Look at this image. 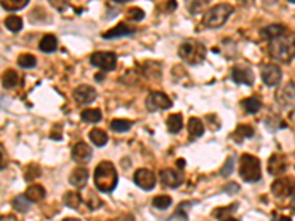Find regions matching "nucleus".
<instances>
[{
    "label": "nucleus",
    "instance_id": "f257e3e1",
    "mask_svg": "<svg viewBox=\"0 0 295 221\" xmlns=\"http://www.w3.org/2000/svg\"><path fill=\"white\" fill-rule=\"evenodd\" d=\"M117 183H118V174L115 171V167L108 161L100 162L95 170V186H96V189L103 192V194H111L117 187Z\"/></svg>",
    "mask_w": 295,
    "mask_h": 221
},
{
    "label": "nucleus",
    "instance_id": "f03ea898",
    "mask_svg": "<svg viewBox=\"0 0 295 221\" xmlns=\"http://www.w3.org/2000/svg\"><path fill=\"white\" fill-rule=\"evenodd\" d=\"M207 55L205 46L198 40H184L179 47V56L183 62L189 65H199Z\"/></svg>",
    "mask_w": 295,
    "mask_h": 221
},
{
    "label": "nucleus",
    "instance_id": "7ed1b4c3",
    "mask_svg": "<svg viewBox=\"0 0 295 221\" xmlns=\"http://www.w3.org/2000/svg\"><path fill=\"white\" fill-rule=\"evenodd\" d=\"M269 52L273 59L282 64H289L294 59V40L288 37H279L269 44Z\"/></svg>",
    "mask_w": 295,
    "mask_h": 221
},
{
    "label": "nucleus",
    "instance_id": "20e7f679",
    "mask_svg": "<svg viewBox=\"0 0 295 221\" xmlns=\"http://www.w3.org/2000/svg\"><path fill=\"white\" fill-rule=\"evenodd\" d=\"M239 174L244 181L247 183H255L261 179V164L257 156H253L250 153H244L240 156V167Z\"/></svg>",
    "mask_w": 295,
    "mask_h": 221
},
{
    "label": "nucleus",
    "instance_id": "39448f33",
    "mask_svg": "<svg viewBox=\"0 0 295 221\" xmlns=\"http://www.w3.org/2000/svg\"><path fill=\"white\" fill-rule=\"evenodd\" d=\"M233 12V6L227 5V3H220L212 6L211 9L207 11V14L204 15V25L208 28H219L222 27L227 21V18Z\"/></svg>",
    "mask_w": 295,
    "mask_h": 221
},
{
    "label": "nucleus",
    "instance_id": "423d86ee",
    "mask_svg": "<svg viewBox=\"0 0 295 221\" xmlns=\"http://www.w3.org/2000/svg\"><path fill=\"white\" fill-rule=\"evenodd\" d=\"M90 62L102 71H113L117 67V55L113 52H95L90 56Z\"/></svg>",
    "mask_w": 295,
    "mask_h": 221
},
{
    "label": "nucleus",
    "instance_id": "0eeeda50",
    "mask_svg": "<svg viewBox=\"0 0 295 221\" xmlns=\"http://www.w3.org/2000/svg\"><path fill=\"white\" fill-rule=\"evenodd\" d=\"M173 102L166 93L161 92H152L149 96L146 97V108L151 112H155L158 109H169L171 108Z\"/></svg>",
    "mask_w": 295,
    "mask_h": 221
},
{
    "label": "nucleus",
    "instance_id": "6e6552de",
    "mask_svg": "<svg viewBox=\"0 0 295 221\" xmlns=\"http://www.w3.org/2000/svg\"><path fill=\"white\" fill-rule=\"evenodd\" d=\"M159 179L163 181L164 186L171 187V189H176L179 187L183 183V171L182 170H171V168H166L159 173Z\"/></svg>",
    "mask_w": 295,
    "mask_h": 221
},
{
    "label": "nucleus",
    "instance_id": "1a4fd4ad",
    "mask_svg": "<svg viewBox=\"0 0 295 221\" xmlns=\"http://www.w3.org/2000/svg\"><path fill=\"white\" fill-rule=\"evenodd\" d=\"M261 78L269 87H275V86L281 83L282 69L276 64H269L261 69Z\"/></svg>",
    "mask_w": 295,
    "mask_h": 221
},
{
    "label": "nucleus",
    "instance_id": "9d476101",
    "mask_svg": "<svg viewBox=\"0 0 295 221\" xmlns=\"http://www.w3.org/2000/svg\"><path fill=\"white\" fill-rule=\"evenodd\" d=\"M72 97L78 105H89L96 99V90L90 86H78L74 92H72Z\"/></svg>",
    "mask_w": 295,
    "mask_h": 221
},
{
    "label": "nucleus",
    "instance_id": "9b49d317",
    "mask_svg": "<svg viewBox=\"0 0 295 221\" xmlns=\"http://www.w3.org/2000/svg\"><path fill=\"white\" fill-rule=\"evenodd\" d=\"M232 80L238 84H247L253 86L254 84V72L253 69L247 65H236L232 69Z\"/></svg>",
    "mask_w": 295,
    "mask_h": 221
},
{
    "label": "nucleus",
    "instance_id": "f8f14e48",
    "mask_svg": "<svg viewBox=\"0 0 295 221\" xmlns=\"http://www.w3.org/2000/svg\"><path fill=\"white\" fill-rule=\"evenodd\" d=\"M135 183L143 190H152L156 181H155V176L152 171H149L146 168H141L135 173Z\"/></svg>",
    "mask_w": 295,
    "mask_h": 221
},
{
    "label": "nucleus",
    "instance_id": "ddd939ff",
    "mask_svg": "<svg viewBox=\"0 0 295 221\" xmlns=\"http://www.w3.org/2000/svg\"><path fill=\"white\" fill-rule=\"evenodd\" d=\"M71 156H72L74 161H77L80 164H86L92 158V148L85 142H78V143L74 145V148L71 151Z\"/></svg>",
    "mask_w": 295,
    "mask_h": 221
},
{
    "label": "nucleus",
    "instance_id": "4468645a",
    "mask_svg": "<svg viewBox=\"0 0 295 221\" xmlns=\"http://www.w3.org/2000/svg\"><path fill=\"white\" fill-rule=\"evenodd\" d=\"M272 192L276 198H283L294 192V184L291 179H279L272 184Z\"/></svg>",
    "mask_w": 295,
    "mask_h": 221
},
{
    "label": "nucleus",
    "instance_id": "2eb2a0df",
    "mask_svg": "<svg viewBox=\"0 0 295 221\" xmlns=\"http://www.w3.org/2000/svg\"><path fill=\"white\" fill-rule=\"evenodd\" d=\"M288 168V161L285 156L282 155H272L269 159V173L272 176H279L282 173H285Z\"/></svg>",
    "mask_w": 295,
    "mask_h": 221
},
{
    "label": "nucleus",
    "instance_id": "dca6fc26",
    "mask_svg": "<svg viewBox=\"0 0 295 221\" xmlns=\"http://www.w3.org/2000/svg\"><path fill=\"white\" fill-rule=\"evenodd\" d=\"M136 33V28L128 27L124 22L118 24L117 27L111 28L110 31L103 33L102 37L103 39H117V37H124V36H130V34H135Z\"/></svg>",
    "mask_w": 295,
    "mask_h": 221
},
{
    "label": "nucleus",
    "instance_id": "f3484780",
    "mask_svg": "<svg viewBox=\"0 0 295 221\" xmlns=\"http://www.w3.org/2000/svg\"><path fill=\"white\" fill-rule=\"evenodd\" d=\"M276 100L283 106H288V105L294 103V81H291L285 87H282V90L276 93Z\"/></svg>",
    "mask_w": 295,
    "mask_h": 221
},
{
    "label": "nucleus",
    "instance_id": "a211bd4d",
    "mask_svg": "<svg viewBox=\"0 0 295 221\" xmlns=\"http://www.w3.org/2000/svg\"><path fill=\"white\" fill-rule=\"evenodd\" d=\"M87 179H89V171L86 168H75L71 173L70 183L77 189H83L87 183Z\"/></svg>",
    "mask_w": 295,
    "mask_h": 221
},
{
    "label": "nucleus",
    "instance_id": "6ab92c4d",
    "mask_svg": "<svg viewBox=\"0 0 295 221\" xmlns=\"http://www.w3.org/2000/svg\"><path fill=\"white\" fill-rule=\"evenodd\" d=\"M261 34L266 37L267 40H276V39H279V37H283L285 34H286V28L285 25H282V24H272V25H267L263 31H261Z\"/></svg>",
    "mask_w": 295,
    "mask_h": 221
},
{
    "label": "nucleus",
    "instance_id": "aec40b11",
    "mask_svg": "<svg viewBox=\"0 0 295 221\" xmlns=\"http://www.w3.org/2000/svg\"><path fill=\"white\" fill-rule=\"evenodd\" d=\"M44 196H46V190L40 184L30 186L29 189H27V192H25V198L29 199L30 202H40V201L44 199Z\"/></svg>",
    "mask_w": 295,
    "mask_h": 221
},
{
    "label": "nucleus",
    "instance_id": "412c9836",
    "mask_svg": "<svg viewBox=\"0 0 295 221\" xmlns=\"http://www.w3.org/2000/svg\"><path fill=\"white\" fill-rule=\"evenodd\" d=\"M39 47H40V50L44 52V53H52V52H55L58 47L57 37H55L53 34H46L42 40H40Z\"/></svg>",
    "mask_w": 295,
    "mask_h": 221
},
{
    "label": "nucleus",
    "instance_id": "4be33fe9",
    "mask_svg": "<svg viewBox=\"0 0 295 221\" xmlns=\"http://www.w3.org/2000/svg\"><path fill=\"white\" fill-rule=\"evenodd\" d=\"M18 72L15 69H6L3 72V77H2V83H3V87L5 89H14L15 86L18 84Z\"/></svg>",
    "mask_w": 295,
    "mask_h": 221
},
{
    "label": "nucleus",
    "instance_id": "5701e85b",
    "mask_svg": "<svg viewBox=\"0 0 295 221\" xmlns=\"http://www.w3.org/2000/svg\"><path fill=\"white\" fill-rule=\"evenodd\" d=\"M187 130H189V134L192 136V137H201L202 134H204V124H202V121L199 120V118H191L189 120V123H187Z\"/></svg>",
    "mask_w": 295,
    "mask_h": 221
},
{
    "label": "nucleus",
    "instance_id": "b1692460",
    "mask_svg": "<svg viewBox=\"0 0 295 221\" xmlns=\"http://www.w3.org/2000/svg\"><path fill=\"white\" fill-rule=\"evenodd\" d=\"M29 2L30 0H0V5H2L3 9L15 12V11H19V9L25 8L29 5Z\"/></svg>",
    "mask_w": 295,
    "mask_h": 221
},
{
    "label": "nucleus",
    "instance_id": "393cba45",
    "mask_svg": "<svg viewBox=\"0 0 295 221\" xmlns=\"http://www.w3.org/2000/svg\"><path fill=\"white\" fill-rule=\"evenodd\" d=\"M90 140H92V143L93 145H96V146H105L106 145V142H108V136H106V133L103 131V130H100V128H93L92 131H90Z\"/></svg>",
    "mask_w": 295,
    "mask_h": 221
},
{
    "label": "nucleus",
    "instance_id": "a878e982",
    "mask_svg": "<svg viewBox=\"0 0 295 221\" xmlns=\"http://www.w3.org/2000/svg\"><path fill=\"white\" fill-rule=\"evenodd\" d=\"M254 136V128L251 125H238V128L233 133V139L236 142H242L244 139L253 137Z\"/></svg>",
    "mask_w": 295,
    "mask_h": 221
},
{
    "label": "nucleus",
    "instance_id": "bb28decb",
    "mask_svg": "<svg viewBox=\"0 0 295 221\" xmlns=\"http://www.w3.org/2000/svg\"><path fill=\"white\" fill-rule=\"evenodd\" d=\"M167 125H169V130L171 133H179L183 127V118L180 114H173L170 115L169 120H167Z\"/></svg>",
    "mask_w": 295,
    "mask_h": 221
},
{
    "label": "nucleus",
    "instance_id": "cd10ccee",
    "mask_svg": "<svg viewBox=\"0 0 295 221\" xmlns=\"http://www.w3.org/2000/svg\"><path fill=\"white\" fill-rule=\"evenodd\" d=\"M64 204L68 208L77 209L82 204V196H80V194H75V192H67L64 195Z\"/></svg>",
    "mask_w": 295,
    "mask_h": 221
},
{
    "label": "nucleus",
    "instance_id": "c85d7f7f",
    "mask_svg": "<svg viewBox=\"0 0 295 221\" xmlns=\"http://www.w3.org/2000/svg\"><path fill=\"white\" fill-rule=\"evenodd\" d=\"M5 25H6V28H8L9 31L18 33V31L22 30V19H21L19 16H16V15H11V16H8V18L5 19Z\"/></svg>",
    "mask_w": 295,
    "mask_h": 221
},
{
    "label": "nucleus",
    "instance_id": "c756f323",
    "mask_svg": "<svg viewBox=\"0 0 295 221\" xmlns=\"http://www.w3.org/2000/svg\"><path fill=\"white\" fill-rule=\"evenodd\" d=\"M242 106L248 114H257L261 108V102L257 97H248V99L242 100Z\"/></svg>",
    "mask_w": 295,
    "mask_h": 221
},
{
    "label": "nucleus",
    "instance_id": "7c9ffc66",
    "mask_svg": "<svg viewBox=\"0 0 295 221\" xmlns=\"http://www.w3.org/2000/svg\"><path fill=\"white\" fill-rule=\"evenodd\" d=\"M82 120L86 123H98L102 120V112L99 109H85L82 112Z\"/></svg>",
    "mask_w": 295,
    "mask_h": 221
},
{
    "label": "nucleus",
    "instance_id": "2f4dec72",
    "mask_svg": "<svg viewBox=\"0 0 295 221\" xmlns=\"http://www.w3.org/2000/svg\"><path fill=\"white\" fill-rule=\"evenodd\" d=\"M205 6H207V0H186V8L192 15L202 12Z\"/></svg>",
    "mask_w": 295,
    "mask_h": 221
},
{
    "label": "nucleus",
    "instance_id": "473e14b6",
    "mask_svg": "<svg viewBox=\"0 0 295 221\" xmlns=\"http://www.w3.org/2000/svg\"><path fill=\"white\" fill-rule=\"evenodd\" d=\"M12 205L18 212H27L30 209V201L25 198V195H19L12 201Z\"/></svg>",
    "mask_w": 295,
    "mask_h": 221
},
{
    "label": "nucleus",
    "instance_id": "72a5a7b5",
    "mask_svg": "<svg viewBox=\"0 0 295 221\" xmlns=\"http://www.w3.org/2000/svg\"><path fill=\"white\" fill-rule=\"evenodd\" d=\"M36 64H37V59H36V56L30 55V53H24V55H21L18 58V65L21 67V68H34L36 67Z\"/></svg>",
    "mask_w": 295,
    "mask_h": 221
},
{
    "label": "nucleus",
    "instance_id": "f704fd0d",
    "mask_svg": "<svg viewBox=\"0 0 295 221\" xmlns=\"http://www.w3.org/2000/svg\"><path fill=\"white\" fill-rule=\"evenodd\" d=\"M133 123L128 121V120H113L111 121V128L117 133H124V131H128L131 128Z\"/></svg>",
    "mask_w": 295,
    "mask_h": 221
},
{
    "label": "nucleus",
    "instance_id": "c9c22d12",
    "mask_svg": "<svg viewBox=\"0 0 295 221\" xmlns=\"http://www.w3.org/2000/svg\"><path fill=\"white\" fill-rule=\"evenodd\" d=\"M152 205L158 209H167L171 205V198L167 195H161V196H155L152 201Z\"/></svg>",
    "mask_w": 295,
    "mask_h": 221
},
{
    "label": "nucleus",
    "instance_id": "e433bc0d",
    "mask_svg": "<svg viewBox=\"0 0 295 221\" xmlns=\"http://www.w3.org/2000/svg\"><path fill=\"white\" fill-rule=\"evenodd\" d=\"M143 18H145V12L141 8H130L127 11V19L130 21H142Z\"/></svg>",
    "mask_w": 295,
    "mask_h": 221
},
{
    "label": "nucleus",
    "instance_id": "4c0bfd02",
    "mask_svg": "<svg viewBox=\"0 0 295 221\" xmlns=\"http://www.w3.org/2000/svg\"><path fill=\"white\" fill-rule=\"evenodd\" d=\"M167 221H187V212L183 209V205L174 211V214Z\"/></svg>",
    "mask_w": 295,
    "mask_h": 221
},
{
    "label": "nucleus",
    "instance_id": "58836bf2",
    "mask_svg": "<svg viewBox=\"0 0 295 221\" xmlns=\"http://www.w3.org/2000/svg\"><path fill=\"white\" fill-rule=\"evenodd\" d=\"M87 207L90 209H96V208L102 207V201L98 199V196L93 192H89V199H87Z\"/></svg>",
    "mask_w": 295,
    "mask_h": 221
},
{
    "label": "nucleus",
    "instance_id": "ea45409f",
    "mask_svg": "<svg viewBox=\"0 0 295 221\" xmlns=\"http://www.w3.org/2000/svg\"><path fill=\"white\" fill-rule=\"evenodd\" d=\"M49 3L59 12H64L68 8V0H49Z\"/></svg>",
    "mask_w": 295,
    "mask_h": 221
},
{
    "label": "nucleus",
    "instance_id": "a19ab883",
    "mask_svg": "<svg viewBox=\"0 0 295 221\" xmlns=\"http://www.w3.org/2000/svg\"><path fill=\"white\" fill-rule=\"evenodd\" d=\"M236 205L238 204H233V207H227V208H220V209H216L214 211V215H216V218H223L225 217V214L227 212H232V211H235L236 209Z\"/></svg>",
    "mask_w": 295,
    "mask_h": 221
},
{
    "label": "nucleus",
    "instance_id": "79ce46f5",
    "mask_svg": "<svg viewBox=\"0 0 295 221\" xmlns=\"http://www.w3.org/2000/svg\"><path fill=\"white\" fill-rule=\"evenodd\" d=\"M232 168H233V159H232V158H229V159L226 161L225 167L222 168V176L227 177L229 174H232Z\"/></svg>",
    "mask_w": 295,
    "mask_h": 221
},
{
    "label": "nucleus",
    "instance_id": "37998d69",
    "mask_svg": "<svg viewBox=\"0 0 295 221\" xmlns=\"http://www.w3.org/2000/svg\"><path fill=\"white\" fill-rule=\"evenodd\" d=\"M6 167V155H5V151L0 145V170H3Z\"/></svg>",
    "mask_w": 295,
    "mask_h": 221
},
{
    "label": "nucleus",
    "instance_id": "c03bdc74",
    "mask_svg": "<svg viewBox=\"0 0 295 221\" xmlns=\"http://www.w3.org/2000/svg\"><path fill=\"white\" fill-rule=\"evenodd\" d=\"M0 221H18V220H16V217H14V215H3V217H0Z\"/></svg>",
    "mask_w": 295,
    "mask_h": 221
},
{
    "label": "nucleus",
    "instance_id": "a18cd8bd",
    "mask_svg": "<svg viewBox=\"0 0 295 221\" xmlns=\"http://www.w3.org/2000/svg\"><path fill=\"white\" fill-rule=\"evenodd\" d=\"M176 6H177V5H176V0H170L169 2V11H174V9H176Z\"/></svg>",
    "mask_w": 295,
    "mask_h": 221
},
{
    "label": "nucleus",
    "instance_id": "49530a36",
    "mask_svg": "<svg viewBox=\"0 0 295 221\" xmlns=\"http://www.w3.org/2000/svg\"><path fill=\"white\" fill-rule=\"evenodd\" d=\"M273 221H291L289 217H278V218H275Z\"/></svg>",
    "mask_w": 295,
    "mask_h": 221
},
{
    "label": "nucleus",
    "instance_id": "de8ad7c7",
    "mask_svg": "<svg viewBox=\"0 0 295 221\" xmlns=\"http://www.w3.org/2000/svg\"><path fill=\"white\" fill-rule=\"evenodd\" d=\"M223 221H239V220H236V218H232V217H229V218H226V220H223Z\"/></svg>",
    "mask_w": 295,
    "mask_h": 221
},
{
    "label": "nucleus",
    "instance_id": "09e8293b",
    "mask_svg": "<svg viewBox=\"0 0 295 221\" xmlns=\"http://www.w3.org/2000/svg\"><path fill=\"white\" fill-rule=\"evenodd\" d=\"M239 2H242V3H251L253 0H239Z\"/></svg>",
    "mask_w": 295,
    "mask_h": 221
},
{
    "label": "nucleus",
    "instance_id": "8fccbe9b",
    "mask_svg": "<svg viewBox=\"0 0 295 221\" xmlns=\"http://www.w3.org/2000/svg\"><path fill=\"white\" fill-rule=\"evenodd\" d=\"M64 221H80V220H77V218H65Z\"/></svg>",
    "mask_w": 295,
    "mask_h": 221
},
{
    "label": "nucleus",
    "instance_id": "3c124183",
    "mask_svg": "<svg viewBox=\"0 0 295 221\" xmlns=\"http://www.w3.org/2000/svg\"><path fill=\"white\" fill-rule=\"evenodd\" d=\"M103 77H102V74H98V77H96V80H102Z\"/></svg>",
    "mask_w": 295,
    "mask_h": 221
},
{
    "label": "nucleus",
    "instance_id": "603ef678",
    "mask_svg": "<svg viewBox=\"0 0 295 221\" xmlns=\"http://www.w3.org/2000/svg\"><path fill=\"white\" fill-rule=\"evenodd\" d=\"M114 2H120V3H123V2H128V0H114Z\"/></svg>",
    "mask_w": 295,
    "mask_h": 221
},
{
    "label": "nucleus",
    "instance_id": "864d4df0",
    "mask_svg": "<svg viewBox=\"0 0 295 221\" xmlns=\"http://www.w3.org/2000/svg\"><path fill=\"white\" fill-rule=\"evenodd\" d=\"M295 0H289V3H294Z\"/></svg>",
    "mask_w": 295,
    "mask_h": 221
}]
</instances>
